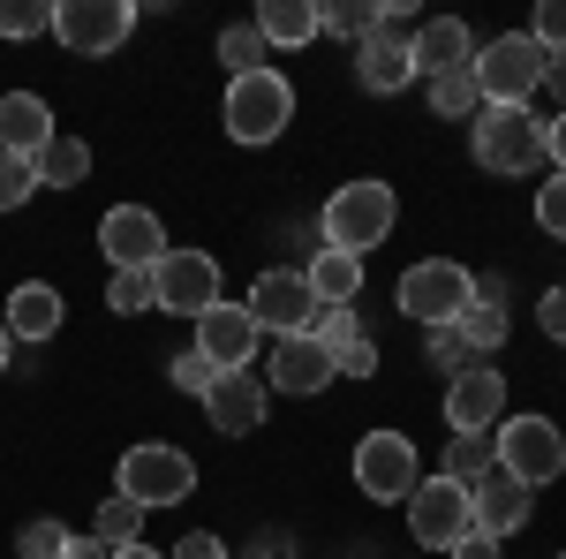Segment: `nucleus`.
<instances>
[{
    "label": "nucleus",
    "mask_w": 566,
    "mask_h": 559,
    "mask_svg": "<svg viewBox=\"0 0 566 559\" xmlns=\"http://www.w3.org/2000/svg\"><path fill=\"white\" fill-rule=\"evenodd\" d=\"M392 219H400V197H392V182H340L333 197H325V250H348V258H370L378 242L392 235Z\"/></svg>",
    "instance_id": "nucleus-1"
},
{
    "label": "nucleus",
    "mask_w": 566,
    "mask_h": 559,
    "mask_svg": "<svg viewBox=\"0 0 566 559\" xmlns=\"http://www.w3.org/2000/svg\"><path fill=\"white\" fill-rule=\"evenodd\" d=\"M219 122L234 144H272V136L295 122V84L280 69H250V76H227V106Z\"/></svg>",
    "instance_id": "nucleus-2"
},
{
    "label": "nucleus",
    "mask_w": 566,
    "mask_h": 559,
    "mask_svg": "<svg viewBox=\"0 0 566 559\" xmlns=\"http://www.w3.org/2000/svg\"><path fill=\"white\" fill-rule=\"evenodd\" d=\"M491 462L514 476L522 491H536V484H559V476H566V438H559L552 416H499Z\"/></svg>",
    "instance_id": "nucleus-3"
},
{
    "label": "nucleus",
    "mask_w": 566,
    "mask_h": 559,
    "mask_svg": "<svg viewBox=\"0 0 566 559\" xmlns=\"http://www.w3.org/2000/svg\"><path fill=\"white\" fill-rule=\"evenodd\" d=\"M392 302H400V318H416L423 333H431V325H453V318L476 302V272H469V265H453V258H423V265H408V272H400Z\"/></svg>",
    "instance_id": "nucleus-4"
},
{
    "label": "nucleus",
    "mask_w": 566,
    "mask_h": 559,
    "mask_svg": "<svg viewBox=\"0 0 566 559\" xmlns=\"http://www.w3.org/2000/svg\"><path fill=\"white\" fill-rule=\"evenodd\" d=\"M469 144H476V167L491 174H536L544 167V114L536 106H483Z\"/></svg>",
    "instance_id": "nucleus-5"
},
{
    "label": "nucleus",
    "mask_w": 566,
    "mask_h": 559,
    "mask_svg": "<svg viewBox=\"0 0 566 559\" xmlns=\"http://www.w3.org/2000/svg\"><path fill=\"white\" fill-rule=\"evenodd\" d=\"M114 484H122V499H136L144 515H151V507H181V499L197 491V462H189L181 446L144 438V446H129V454H122Z\"/></svg>",
    "instance_id": "nucleus-6"
},
{
    "label": "nucleus",
    "mask_w": 566,
    "mask_h": 559,
    "mask_svg": "<svg viewBox=\"0 0 566 559\" xmlns=\"http://www.w3.org/2000/svg\"><path fill=\"white\" fill-rule=\"evenodd\" d=\"M544 45L528 39V31H506V39H491L476 53V84H483V106H528L536 91H544Z\"/></svg>",
    "instance_id": "nucleus-7"
},
{
    "label": "nucleus",
    "mask_w": 566,
    "mask_h": 559,
    "mask_svg": "<svg viewBox=\"0 0 566 559\" xmlns=\"http://www.w3.org/2000/svg\"><path fill=\"white\" fill-rule=\"evenodd\" d=\"M355 484H363V499H378V507H408V491L423 484V462H416L408 431H363V446H355Z\"/></svg>",
    "instance_id": "nucleus-8"
},
{
    "label": "nucleus",
    "mask_w": 566,
    "mask_h": 559,
    "mask_svg": "<svg viewBox=\"0 0 566 559\" xmlns=\"http://www.w3.org/2000/svg\"><path fill=\"white\" fill-rule=\"evenodd\" d=\"M129 31H136V0H61L53 8V39L69 45V53H84V61L122 53Z\"/></svg>",
    "instance_id": "nucleus-9"
},
{
    "label": "nucleus",
    "mask_w": 566,
    "mask_h": 559,
    "mask_svg": "<svg viewBox=\"0 0 566 559\" xmlns=\"http://www.w3.org/2000/svg\"><path fill=\"white\" fill-rule=\"evenodd\" d=\"M469 529H476V515H469V484L431 476V484L408 491V537H416L423 552H453Z\"/></svg>",
    "instance_id": "nucleus-10"
},
{
    "label": "nucleus",
    "mask_w": 566,
    "mask_h": 559,
    "mask_svg": "<svg viewBox=\"0 0 566 559\" xmlns=\"http://www.w3.org/2000/svg\"><path fill=\"white\" fill-rule=\"evenodd\" d=\"M242 310L258 318V333H272V341H295V333H310V325H317V296H310V280L295 272V265L258 272V288H250V302H242Z\"/></svg>",
    "instance_id": "nucleus-11"
},
{
    "label": "nucleus",
    "mask_w": 566,
    "mask_h": 559,
    "mask_svg": "<svg viewBox=\"0 0 566 559\" xmlns=\"http://www.w3.org/2000/svg\"><path fill=\"white\" fill-rule=\"evenodd\" d=\"M98 250L114 258V272H151L175 242H167V227H159L151 205H114V213L98 219Z\"/></svg>",
    "instance_id": "nucleus-12"
},
{
    "label": "nucleus",
    "mask_w": 566,
    "mask_h": 559,
    "mask_svg": "<svg viewBox=\"0 0 566 559\" xmlns=\"http://www.w3.org/2000/svg\"><path fill=\"white\" fill-rule=\"evenodd\" d=\"M151 288H159V310L205 318L219 302V258H205V250H167V258L151 265Z\"/></svg>",
    "instance_id": "nucleus-13"
},
{
    "label": "nucleus",
    "mask_w": 566,
    "mask_h": 559,
    "mask_svg": "<svg viewBox=\"0 0 566 559\" xmlns=\"http://www.w3.org/2000/svg\"><path fill=\"white\" fill-rule=\"evenodd\" d=\"M258 318L242 310V302H212L205 318H197V355L212 363V371H250L258 363Z\"/></svg>",
    "instance_id": "nucleus-14"
},
{
    "label": "nucleus",
    "mask_w": 566,
    "mask_h": 559,
    "mask_svg": "<svg viewBox=\"0 0 566 559\" xmlns=\"http://www.w3.org/2000/svg\"><path fill=\"white\" fill-rule=\"evenodd\" d=\"M528 499H536V491H522V484L499 469V462L469 484V515H476V529H483V537H499V545H506V537L528 521Z\"/></svg>",
    "instance_id": "nucleus-15"
},
{
    "label": "nucleus",
    "mask_w": 566,
    "mask_h": 559,
    "mask_svg": "<svg viewBox=\"0 0 566 559\" xmlns=\"http://www.w3.org/2000/svg\"><path fill=\"white\" fill-rule=\"evenodd\" d=\"M53 136H61V122H53V106H45L39 91H8L0 99V152L8 159H39Z\"/></svg>",
    "instance_id": "nucleus-16"
},
{
    "label": "nucleus",
    "mask_w": 566,
    "mask_h": 559,
    "mask_svg": "<svg viewBox=\"0 0 566 559\" xmlns=\"http://www.w3.org/2000/svg\"><path fill=\"white\" fill-rule=\"evenodd\" d=\"M264 379H272L280 393H303V401H310V393L333 386L340 371H333V355H325V341H317V333H295V341L272 348V371H264Z\"/></svg>",
    "instance_id": "nucleus-17"
},
{
    "label": "nucleus",
    "mask_w": 566,
    "mask_h": 559,
    "mask_svg": "<svg viewBox=\"0 0 566 559\" xmlns=\"http://www.w3.org/2000/svg\"><path fill=\"white\" fill-rule=\"evenodd\" d=\"M506 416V379L491 371V363H476V371H461L453 386H446V424L453 431H483Z\"/></svg>",
    "instance_id": "nucleus-18"
},
{
    "label": "nucleus",
    "mask_w": 566,
    "mask_h": 559,
    "mask_svg": "<svg viewBox=\"0 0 566 559\" xmlns=\"http://www.w3.org/2000/svg\"><path fill=\"white\" fill-rule=\"evenodd\" d=\"M408 53H416V76H423V84H431V76H453V69H476V39H469V23H453V15L423 23V31L408 39Z\"/></svg>",
    "instance_id": "nucleus-19"
},
{
    "label": "nucleus",
    "mask_w": 566,
    "mask_h": 559,
    "mask_svg": "<svg viewBox=\"0 0 566 559\" xmlns=\"http://www.w3.org/2000/svg\"><path fill=\"white\" fill-rule=\"evenodd\" d=\"M205 416H212V431L242 438V431H258V424H264V386L250 379V371H219L212 393H205Z\"/></svg>",
    "instance_id": "nucleus-20"
},
{
    "label": "nucleus",
    "mask_w": 566,
    "mask_h": 559,
    "mask_svg": "<svg viewBox=\"0 0 566 559\" xmlns=\"http://www.w3.org/2000/svg\"><path fill=\"white\" fill-rule=\"evenodd\" d=\"M61 318H69V302H61V288H45V280H23V288L8 296V310H0L8 341H53Z\"/></svg>",
    "instance_id": "nucleus-21"
},
{
    "label": "nucleus",
    "mask_w": 566,
    "mask_h": 559,
    "mask_svg": "<svg viewBox=\"0 0 566 559\" xmlns=\"http://www.w3.org/2000/svg\"><path fill=\"white\" fill-rule=\"evenodd\" d=\"M303 280H310V296H317V310H355V296H363V258L317 242L310 265H303Z\"/></svg>",
    "instance_id": "nucleus-22"
},
{
    "label": "nucleus",
    "mask_w": 566,
    "mask_h": 559,
    "mask_svg": "<svg viewBox=\"0 0 566 559\" xmlns=\"http://www.w3.org/2000/svg\"><path fill=\"white\" fill-rule=\"evenodd\" d=\"M355 76H363V91L392 99V91L416 84V53H408V39H363L355 45Z\"/></svg>",
    "instance_id": "nucleus-23"
},
{
    "label": "nucleus",
    "mask_w": 566,
    "mask_h": 559,
    "mask_svg": "<svg viewBox=\"0 0 566 559\" xmlns=\"http://www.w3.org/2000/svg\"><path fill=\"white\" fill-rule=\"evenodd\" d=\"M258 39L264 45H310L317 39V0H264L258 8Z\"/></svg>",
    "instance_id": "nucleus-24"
},
{
    "label": "nucleus",
    "mask_w": 566,
    "mask_h": 559,
    "mask_svg": "<svg viewBox=\"0 0 566 559\" xmlns=\"http://www.w3.org/2000/svg\"><path fill=\"white\" fill-rule=\"evenodd\" d=\"M31 167H39V189H76V182L91 174V144L84 136H53Z\"/></svg>",
    "instance_id": "nucleus-25"
},
{
    "label": "nucleus",
    "mask_w": 566,
    "mask_h": 559,
    "mask_svg": "<svg viewBox=\"0 0 566 559\" xmlns=\"http://www.w3.org/2000/svg\"><path fill=\"white\" fill-rule=\"evenodd\" d=\"M431 114H438V122H476V114H483V84H476V69L431 76Z\"/></svg>",
    "instance_id": "nucleus-26"
},
{
    "label": "nucleus",
    "mask_w": 566,
    "mask_h": 559,
    "mask_svg": "<svg viewBox=\"0 0 566 559\" xmlns=\"http://www.w3.org/2000/svg\"><path fill=\"white\" fill-rule=\"evenodd\" d=\"M453 333H461V341H469V355L483 363L491 348L506 341V302H483V296H476L469 310H461V318H453Z\"/></svg>",
    "instance_id": "nucleus-27"
},
{
    "label": "nucleus",
    "mask_w": 566,
    "mask_h": 559,
    "mask_svg": "<svg viewBox=\"0 0 566 559\" xmlns=\"http://www.w3.org/2000/svg\"><path fill=\"white\" fill-rule=\"evenodd\" d=\"M91 537H98V545H114V552H129V545H144V507L114 491V499L98 507V521H91Z\"/></svg>",
    "instance_id": "nucleus-28"
},
{
    "label": "nucleus",
    "mask_w": 566,
    "mask_h": 559,
    "mask_svg": "<svg viewBox=\"0 0 566 559\" xmlns=\"http://www.w3.org/2000/svg\"><path fill=\"white\" fill-rule=\"evenodd\" d=\"M483 469H491V438H483V431H453V438H446V462H438V476L476 484Z\"/></svg>",
    "instance_id": "nucleus-29"
},
{
    "label": "nucleus",
    "mask_w": 566,
    "mask_h": 559,
    "mask_svg": "<svg viewBox=\"0 0 566 559\" xmlns=\"http://www.w3.org/2000/svg\"><path fill=\"white\" fill-rule=\"evenodd\" d=\"M264 53H272V45L258 39V23H227V31H219V61H227V76H250V69H272Z\"/></svg>",
    "instance_id": "nucleus-30"
},
{
    "label": "nucleus",
    "mask_w": 566,
    "mask_h": 559,
    "mask_svg": "<svg viewBox=\"0 0 566 559\" xmlns=\"http://www.w3.org/2000/svg\"><path fill=\"white\" fill-rule=\"evenodd\" d=\"M317 31H333V39H378V8H363V0H333V8H317Z\"/></svg>",
    "instance_id": "nucleus-31"
},
{
    "label": "nucleus",
    "mask_w": 566,
    "mask_h": 559,
    "mask_svg": "<svg viewBox=\"0 0 566 559\" xmlns=\"http://www.w3.org/2000/svg\"><path fill=\"white\" fill-rule=\"evenodd\" d=\"M0 39H53V8L45 0H0Z\"/></svg>",
    "instance_id": "nucleus-32"
},
{
    "label": "nucleus",
    "mask_w": 566,
    "mask_h": 559,
    "mask_svg": "<svg viewBox=\"0 0 566 559\" xmlns=\"http://www.w3.org/2000/svg\"><path fill=\"white\" fill-rule=\"evenodd\" d=\"M106 310H114V318L159 310V288H151V272H114V280H106Z\"/></svg>",
    "instance_id": "nucleus-33"
},
{
    "label": "nucleus",
    "mask_w": 566,
    "mask_h": 559,
    "mask_svg": "<svg viewBox=\"0 0 566 559\" xmlns=\"http://www.w3.org/2000/svg\"><path fill=\"white\" fill-rule=\"evenodd\" d=\"M317 341H325V355H333V371H340V355H348L355 341H370L363 325H355V310H317V325H310Z\"/></svg>",
    "instance_id": "nucleus-34"
},
{
    "label": "nucleus",
    "mask_w": 566,
    "mask_h": 559,
    "mask_svg": "<svg viewBox=\"0 0 566 559\" xmlns=\"http://www.w3.org/2000/svg\"><path fill=\"white\" fill-rule=\"evenodd\" d=\"M423 355H431V363L446 371V379H461V371H476V355H469V341H461L453 325H431V333H423Z\"/></svg>",
    "instance_id": "nucleus-35"
},
{
    "label": "nucleus",
    "mask_w": 566,
    "mask_h": 559,
    "mask_svg": "<svg viewBox=\"0 0 566 559\" xmlns=\"http://www.w3.org/2000/svg\"><path fill=\"white\" fill-rule=\"evenodd\" d=\"M15 552L23 559H69V529H61V521H23V537H15Z\"/></svg>",
    "instance_id": "nucleus-36"
},
{
    "label": "nucleus",
    "mask_w": 566,
    "mask_h": 559,
    "mask_svg": "<svg viewBox=\"0 0 566 559\" xmlns=\"http://www.w3.org/2000/svg\"><path fill=\"white\" fill-rule=\"evenodd\" d=\"M31 189H39V167H31V159H8V152H0V213H15V205H23Z\"/></svg>",
    "instance_id": "nucleus-37"
},
{
    "label": "nucleus",
    "mask_w": 566,
    "mask_h": 559,
    "mask_svg": "<svg viewBox=\"0 0 566 559\" xmlns=\"http://www.w3.org/2000/svg\"><path fill=\"white\" fill-rule=\"evenodd\" d=\"M167 379H175L181 393H197V401H205V393H212V379H219V371H212V363H205V355H197V348H181L175 363H167Z\"/></svg>",
    "instance_id": "nucleus-38"
},
{
    "label": "nucleus",
    "mask_w": 566,
    "mask_h": 559,
    "mask_svg": "<svg viewBox=\"0 0 566 559\" xmlns=\"http://www.w3.org/2000/svg\"><path fill=\"white\" fill-rule=\"evenodd\" d=\"M536 227H544V235H559V242H566V174H552V182L536 189Z\"/></svg>",
    "instance_id": "nucleus-39"
},
{
    "label": "nucleus",
    "mask_w": 566,
    "mask_h": 559,
    "mask_svg": "<svg viewBox=\"0 0 566 559\" xmlns=\"http://www.w3.org/2000/svg\"><path fill=\"white\" fill-rule=\"evenodd\" d=\"M528 39L544 45V53H566V0H544V8H536V23H528Z\"/></svg>",
    "instance_id": "nucleus-40"
},
{
    "label": "nucleus",
    "mask_w": 566,
    "mask_h": 559,
    "mask_svg": "<svg viewBox=\"0 0 566 559\" xmlns=\"http://www.w3.org/2000/svg\"><path fill=\"white\" fill-rule=\"evenodd\" d=\"M536 318H544V341H559V348H566V288H544Z\"/></svg>",
    "instance_id": "nucleus-41"
},
{
    "label": "nucleus",
    "mask_w": 566,
    "mask_h": 559,
    "mask_svg": "<svg viewBox=\"0 0 566 559\" xmlns=\"http://www.w3.org/2000/svg\"><path fill=\"white\" fill-rule=\"evenodd\" d=\"M175 559H227V545H219L212 529H189V537H181V552Z\"/></svg>",
    "instance_id": "nucleus-42"
},
{
    "label": "nucleus",
    "mask_w": 566,
    "mask_h": 559,
    "mask_svg": "<svg viewBox=\"0 0 566 559\" xmlns=\"http://www.w3.org/2000/svg\"><path fill=\"white\" fill-rule=\"evenodd\" d=\"M544 167L566 174V114H559V122H544Z\"/></svg>",
    "instance_id": "nucleus-43"
},
{
    "label": "nucleus",
    "mask_w": 566,
    "mask_h": 559,
    "mask_svg": "<svg viewBox=\"0 0 566 559\" xmlns=\"http://www.w3.org/2000/svg\"><path fill=\"white\" fill-rule=\"evenodd\" d=\"M370 371H378V348H370V341H355L348 355H340V379H370Z\"/></svg>",
    "instance_id": "nucleus-44"
},
{
    "label": "nucleus",
    "mask_w": 566,
    "mask_h": 559,
    "mask_svg": "<svg viewBox=\"0 0 566 559\" xmlns=\"http://www.w3.org/2000/svg\"><path fill=\"white\" fill-rule=\"evenodd\" d=\"M453 559H499V537H483V529H469V537L453 545Z\"/></svg>",
    "instance_id": "nucleus-45"
},
{
    "label": "nucleus",
    "mask_w": 566,
    "mask_h": 559,
    "mask_svg": "<svg viewBox=\"0 0 566 559\" xmlns=\"http://www.w3.org/2000/svg\"><path fill=\"white\" fill-rule=\"evenodd\" d=\"M544 91L559 99V114H566V53H552V61H544Z\"/></svg>",
    "instance_id": "nucleus-46"
},
{
    "label": "nucleus",
    "mask_w": 566,
    "mask_h": 559,
    "mask_svg": "<svg viewBox=\"0 0 566 559\" xmlns=\"http://www.w3.org/2000/svg\"><path fill=\"white\" fill-rule=\"evenodd\" d=\"M69 559H114V545H98V537H69Z\"/></svg>",
    "instance_id": "nucleus-47"
},
{
    "label": "nucleus",
    "mask_w": 566,
    "mask_h": 559,
    "mask_svg": "<svg viewBox=\"0 0 566 559\" xmlns=\"http://www.w3.org/2000/svg\"><path fill=\"white\" fill-rule=\"evenodd\" d=\"M114 559H167V552H151V545H129V552H114Z\"/></svg>",
    "instance_id": "nucleus-48"
},
{
    "label": "nucleus",
    "mask_w": 566,
    "mask_h": 559,
    "mask_svg": "<svg viewBox=\"0 0 566 559\" xmlns=\"http://www.w3.org/2000/svg\"><path fill=\"white\" fill-rule=\"evenodd\" d=\"M8 355H15V341H8V325H0V371H8Z\"/></svg>",
    "instance_id": "nucleus-49"
}]
</instances>
